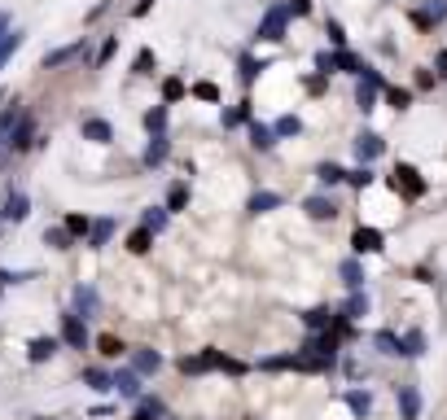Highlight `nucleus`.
I'll use <instances>...</instances> for the list:
<instances>
[{"mask_svg":"<svg viewBox=\"0 0 447 420\" xmlns=\"http://www.w3.org/2000/svg\"><path fill=\"white\" fill-rule=\"evenodd\" d=\"M97 346H101V355H105V359H114V355H123V350H127V346H123V341H119L114 333H105V337H97Z\"/></svg>","mask_w":447,"mask_h":420,"instance_id":"nucleus-30","label":"nucleus"},{"mask_svg":"<svg viewBox=\"0 0 447 420\" xmlns=\"http://www.w3.org/2000/svg\"><path fill=\"white\" fill-rule=\"evenodd\" d=\"M404 341V359H416V355H426V333H408V337H399Z\"/></svg>","mask_w":447,"mask_h":420,"instance_id":"nucleus-26","label":"nucleus"},{"mask_svg":"<svg viewBox=\"0 0 447 420\" xmlns=\"http://www.w3.org/2000/svg\"><path fill=\"white\" fill-rule=\"evenodd\" d=\"M145 127H149V136H163V127H167V110H163V105L145 114Z\"/></svg>","mask_w":447,"mask_h":420,"instance_id":"nucleus-31","label":"nucleus"},{"mask_svg":"<svg viewBox=\"0 0 447 420\" xmlns=\"http://www.w3.org/2000/svg\"><path fill=\"white\" fill-rule=\"evenodd\" d=\"M386 101L394 105V110H408V105H412V96H408V92H399V88H386Z\"/></svg>","mask_w":447,"mask_h":420,"instance_id":"nucleus-36","label":"nucleus"},{"mask_svg":"<svg viewBox=\"0 0 447 420\" xmlns=\"http://www.w3.org/2000/svg\"><path fill=\"white\" fill-rule=\"evenodd\" d=\"M58 341H66V346H75V350H84V346H88V324L79 320L75 311H66V315H62V337H58Z\"/></svg>","mask_w":447,"mask_h":420,"instance_id":"nucleus-2","label":"nucleus"},{"mask_svg":"<svg viewBox=\"0 0 447 420\" xmlns=\"http://www.w3.org/2000/svg\"><path fill=\"white\" fill-rule=\"evenodd\" d=\"M167 153H171L167 136H154V140L145 145V158H141V162H145V167H163V162H167Z\"/></svg>","mask_w":447,"mask_h":420,"instance_id":"nucleus-14","label":"nucleus"},{"mask_svg":"<svg viewBox=\"0 0 447 420\" xmlns=\"http://www.w3.org/2000/svg\"><path fill=\"white\" fill-rule=\"evenodd\" d=\"M390 189H394V193L404 189L408 197H421V193H426V179H421L412 167H394V175H390Z\"/></svg>","mask_w":447,"mask_h":420,"instance_id":"nucleus-4","label":"nucleus"},{"mask_svg":"<svg viewBox=\"0 0 447 420\" xmlns=\"http://www.w3.org/2000/svg\"><path fill=\"white\" fill-rule=\"evenodd\" d=\"M5 31H9V13H5V9H0V35H5Z\"/></svg>","mask_w":447,"mask_h":420,"instance_id":"nucleus-46","label":"nucleus"},{"mask_svg":"<svg viewBox=\"0 0 447 420\" xmlns=\"http://www.w3.org/2000/svg\"><path fill=\"white\" fill-rule=\"evenodd\" d=\"M307 215H311V219H333L338 206H333L329 197H307Z\"/></svg>","mask_w":447,"mask_h":420,"instance_id":"nucleus-20","label":"nucleus"},{"mask_svg":"<svg viewBox=\"0 0 447 420\" xmlns=\"http://www.w3.org/2000/svg\"><path fill=\"white\" fill-rule=\"evenodd\" d=\"M88 228H92V223H88L84 215H70V219H66V232H70V236H88Z\"/></svg>","mask_w":447,"mask_h":420,"instance_id":"nucleus-35","label":"nucleus"},{"mask_svg":"<svg viewBox=\"0 0 447 420\" xmlns=\"http://www.w3.org/2000/svg\"><path fill=\"white\" fill-rule=\"evenodd\" d=\"M430 18H434V22L447 18V0H430Z\"/></svg>","mask_w":447,"mask_h":420,"instance_id":"nucleus-43","label":"nucleus"},{"mask_svg":"<svg viewBox=\"0 0 447 420\" xmlns=\"http://www.w3.org/2000/svg\"><path fill=\"white\" fill-rule=\"evenodd\" d=\"M58 346H62L58 337H31V346H26V359H31V363H44V359L58 355Z\"/></svg>","mask_w":447,"mask_h":420,"instance_id":"nucleus-11","label":"nucleus"},{"mask_svg":"<svg viewBox=\"0 0 447 420\" xmlns=\"http://www.w3.org/2000/svg\"><path fill=\"white\" fill-rule=\"evenodd\" d=\"M184 201H189V184H171V193H167V206H163V210H184Z\"/></svg>","mask_w":447,"mask_h":420,"instance_id":"nucleus-29","label":"nucleus"},{"mask_svg":"<svg viewBox=\"0 0 447 420\" xmlns=\"http://www.w3.org/2000/svg\"><path fill=\"white\" fill-rule=\"evenodd\" d=\"M399 416H404V420H416V416H421V394H416V385H399Z\"/></svg>","mask_w":447,"mask_h":420,"instance_id":"nucleus-13","label":"nucleus"},{"mask_svg":"<svg viewBox=\"0 0 447 420\" xmlns=\"http://www.w3.org/2000/svg\"><path fill=\"white\" fill-rule=\"evenodd\" d=\"M141 228H149V232H163V228H167V210H163V206H149L145 215H141Z\"/></svg>","mask_w":447,"mask_h":420,"instance_id":"nucleus-24","label":"nucleus"},{"mask_svg":"<svg viewBox=\"0 0 447 420\" xmlns=\"http://www.w3.org/2000/svg\"><path fill=\"white\" fill-rule=\"evenodd\" d=\"M285 9H289V13H307L311 5H307V0H294V5H285Z\"/></svg>","mask_w":447,"mask_h":420,"instance_id":"nucleus-45","label":"nucleus"},{"mask_svg":"<svg viewBox=\"0 0 447 420\" xmlns=\"http://www.w3.org/2000/svg\"><path fill=\"white\" fill-rule=\"evenodd\" d=\"M40 420H44V416H40Z\"/></svg>","mask_w":447,"mask_h":420,"instance_id":"nucleus-48","label":"nucleus"},{"mask_svg":"<svg viewBox=\"0 0 447 420\" xmlns=\"http://www.w3.org/2000/svg\"><path fill=\"white\" fill-rule=\"evenodd\" d=\"M84 385H88V389H110V372H101V368H88V372H84Z\"/></svg>","mask_w":447,"mask_h":420,"instance_id":"nucleus-33","label":"nucleus"},{"mask_svg":"<svg viewBox=\"0 0 447 420\" xmlns=\"http://www.w3.org/2000/svg\"><path fill=\"white\" fill-rule=\"evenodd\" d=\"M329 40H333L338 48H342V44H347V35H342V26H338V22H329Z\"/></svg>","mask_w":447,"mask_h":420,"instance_id":"nucleus-44","label":"nucleus"},{"mask_svg":"<svg viewBox=\"0 0 447 420\" xmlns=\"http://www.w3.org/2000/svg\"><path fill=\"white\" fill-rule=\"evenodd\" d=\"M31 136H36V118H31V114H22V118L14 123V131H9V145H5V149L26 153V149H31Z\"/></svg>","mask_w":447,"mask_h":420,"instance_id":"nucleus-5","label":"nucleus"},{"mask_svg":"<svg viewBox=\"0 0 447 420\" xmlns=\"http://www.w3.org/2000/svg\"><path fill=\"white\" fill-rule=\"evenodd\" d=\"M79 131H84V140H92V145H110L114 140V127L105 123V118H84V127H79Z\"/></svg>","mask_w":447,"mask_h":420,"instance_id":"nucleus-9","label":"nucleus"},{"mask_svg":"<svg viewBox=\"0 0 447 420\" xmlns=\"http://www.w3.org/2000/svg\"><path fill=\"white\" fill-rule=\"evenodd\" d=\"M163 96H167V101H180V96H184V84H180V79H167V84H163Z\"/></svg>","mask_w":447,"mask_h":420,"instance_id":"nucleus-40","label":"nucleus"},{"mask_svg":"<svg viewBox=\"0 0 447 420\" xmlns=\"http://www.w3.org/2000/svg\"><path fill=\"white\" fill-rule=\"evenodd\" d=\"M285 22H289V9L285 5H272L259 22V40H285Z\"/></svg>","mask_w":447,"mask_h":420,"instance_id":"nucleus-1","label":"nucleus"},{"mask_svg":"<svg viewBox=\"0 0 447 420\" xmlns=\"http://www.w3.org/2000/svg\"><path fill=\"white\" fill-rule=\"evenodd\" d=\"M338 272H342V280H347V289H351V294H355V289L364 284V267H360V262H355V258H347V262H342V267H338Z\"/></svg>","mask_w":447,"mask_h":420,"instance_id":"nucleus-22","label":"nucleus"},{"mask_svg":"<svg viewBox=\"0 0 447 420\" xmlns=\"http://www.w3.org/2000/svg\"><path fill=\"white\" fill-rule=\"evenodd\" d=\"M316 175H321V184H342V179H347V171L333 167V162H321V171H316Z\"/></svg>","mask_w":447,"mask_h":420,"instance_id":"nucleus-34","label":"nucleus"},{"mask_svg":"<svg viewBox=\"0 0 447 420\" xmlns=\"http://www.w3.org/2000/svg\"><path fill=\"white\" fill-rule=\"evenodd\" d=\"M438 74H447V52H438Z\"/></svg>","mask_w":447,"mask_h":420,"instance_id":"nucleus-47","label":"nucleus"},{"mask_svg":"<svg viewBox=\"0 0 447 420\" xmlns=\"http://www.w3.org/2000/svg\"><path fill=\"white\" fill-rule=\"evenodd\" d=\"M347 179L355 184V189H364V184H368V179H373V171H368V167H360V171H351Z\"/></svg>","mask_w":447,"mask_h":420,"instance_id":"nucleus-42","label":"nucleus"},{"mask_svg":"<svg viewBox=\"0 0 447 420\" xmlns=\"http://www.w3.org/2000/svg\"><path fill=\"white\" fill-rule=\"evenodd\" d=\"M0 215H5L9 223H22L26 215H31V197H26L22 189H14V193L5 197V210H0Z\"/></svg>","mask_w":447,"mask_h":420,"instance_id":"nucleus-6","label":"nucleus"},{"mask_svg":"<svg viewBox=\"0 0 447 420\" xmlns=\"http://www.w3.org/2000/svg\"><path fill=\"white\" fill-rule=\"evenodd\" d=\"M382 149H386V145H382V136H377V131H360V136H355V158H360L364 167L373 162V158H377Z\"/></svg>","mask_w":447,"mask_h":420,"instance_id":"nucleus-8","label":"nucleus"},{"mask_svg":"<svg viewBox=\"0 0 447 420\" xmlns=\"http://www.w3.org/2000/svg\"><path fill=\"white\" fill-rule=\"evenodd\" d=\"M149 245H154V232L149 228H136V232L127 236V250L131 254H149Z\"/></svg>","mask_w":447,"mask_h":420,"instance_id":"nucleus-25","label":"nucleus"},{"mask_svg":"<svg viewBox=\"0 0 447 420\" xmlns=\"http://www.w3.org/2000/svg\"><path fill=\"white\" fill-rule=\"evenodd\" d=\"M281 206V193H254L250 197V215H268V210Z\"/></svg>","mask_w":447,"mask_h":420,"instance_id":"nucleus-21","label":"nucleus"},{"mask_svg":"<svg viewBox=\"0 0 447 420\" xmlns=\"http://www.w3.org/2000/svg\"><path fill=\"white\" fill-rule=\"evenodd\" d=\"M44 245H48V250H70V232H66V228H48V232H44Z\"/></svg>","mask_w":447,"mask_h":420,"instance_id":"nucleus-28","label":"nucleus"},{"mask_svg":"<svg viewBox=\"0 0 447 420\" xmlns=\"http://www.w3.org/2000/svg\"><path fill=\"white\" fill-rule=\"evenodd\" d=\"M368 311V298L360 294V289H355V294L347 298V306H342V315H338V320H360V315Z\"/></svg>","mask_w":447,"mask_h":420,"instance_id":"nucleus-23","label":"nucleus"},{"mask_svg":"<svg viewBox=\"0 0 447 420\" xmlns=\"http://www.w3.org/2000/svg\"><path fill=\"white\" fill-rule=\"evenodd\" d=\"M250 145H254V149H272V145H276V136H272V127H263V123H254V127H250Z\"/></svg>","mask_w":447,"mask_h":420,"instance_id":"nucleus-27","label":"nucleus"},{"mask_svg":"<svg viewBox=\"0 0 447 420\" xmlns=\"http://www.w3.org/2000/svg\"><path fill=\"white\" fill-rule=\"evenodd\" d=\"M347 407L364 420L368 411H373V394H368V389H347Z\"/></svg>","mask_w":447,"mask_h":420,"instance_id":"nucleus-18","label":"nucleus"},{"mask_svg":"<svg viewBox=\"0 0 447 420\" xmlns=\"http://www.w3.org/2000/svg\"><path fill=\"white\" fill-rule=\"evenodd\" d=\"M351 245H355V254H377L382 250V232L377 228H355Z\"/></svg>","mask_w":447,"mask_h":420,"instance_id":"nucleus-12","label":"nucleus"},{"mask_svg":"<svg viewBox=\"0 0 447 420\" xmlns=\"http://www.w3.org/2000/svg\"><path fill=\"white\" fill-rule=\"evenodd\" d=\"M373 346H377L382 355H390V359H394V355H404V341H399V337H394L390 328H382V333L373 337Z\"/></svg>","mask_w":447,"mask_h":420,"instance_id":"nucleus-19","label":"nucleus"},{"mask_svg":"<svg viewBox=\"0 0 447 420\" xmlns=\"http://www.w3.org/2000/svg\"><path fill=\"white\" fill-rule=\"evenodd\" d=\"M303 131V123L294 118V114H285V118H276V127H272V136H298Z\"/></svg>","mask_w":447,"mask_h":420,"instance_id":"nucleus-32","label":"nucleus"},{"mask_svg":"<svg viewBox=\"0 0 447 420\" xmlns=\"http://www.w3.org/2000/svg\"><path fill=\"white\" fill-rule=\"evenodd\" d=\"M242 118H250V105H237V110H228V114H224V127H237Z\"/></svg>","mask_w":447,"mask_h":420,"instance_id":"nucleus-39","label":"nucleus"},{"mask_svg":"<svg viewBox=\"0 0 447 420\" xmlns=\"http://www.w3.org/2000/svg\"><path fill=\"white\" fill-rule=\"evenodd\" d=\"M110 389H119L123 399H141V377L131 372V368H123V372L110 377Z\"/></svg>","mask_w":447,"mask_h":420,"instance_id":"nucleus-10","label":"nucleus"},{"mask_svg":"<svg viewBox=\"0 0 447 420\" xmlns=\"http://www.w3.org/2000/svg\"><path fill=\"white\" fill-rule=\"evenodd\" d=\"M193 96H202V101H220V88H215V84H198Z\"/></svg>","mask_w":447,"mask_h":420,"instance_id":"nucleus-41","label":"nucleus"},{"mask_svg":"<svg viewBox=\"0 0 447 420\" xmlns=\"http://www.w3.org/2000/svg\"><path fill=\"white\" fill-rule=\"evenodd\" d=\"M101 298H97V289L92 284H75V315L79 320H88V315H97Z\"/></svg>","mask_w":447,"mask_h":420,"instance_id":"nucleus-7","label":"nucleus"},{"mask_svg":"<svg viewBox=\"0 0 447 420\" xmlns=\"http://www.w3.org/2000/svg\"><path fill=\"white\" fill-rule=\"evenodd\" d=\"M79 52H84V40H75V44H66V48H53V52H44V70H53V66H62V62L79 57Z\"/></svg>","mask_w":447,"mask_h":420,"instance_id":"nucleus-15","label":"nucleus"},{"mask_svg":"<svg viewBox=\"0 0 447 420\" xmlns=\"http://www.w3.org/2000/svg\"><path fill=\"white\" fill-rule=\"evenodd\" d=\"M136 74H154V52H149V48L136 52Z\"/></svg>","mask_w":447,"mask_h":420,"instance_id":"nucleus-38","label":"nucleus"},{"mask_svg":"<svg viewBox=\"0 0 447 420\" xmlns=\"http://www.w3.org/2000/svg\"><path fill=\"white\" fill-rule=\"evenodd\" d=\"M158 368H163L158 350H131V372H158Z\"/></svg>","mask_w":447,"mask_h":420,"instance_id":"nucleus-16","label":"nucleus"},{"mask_svg":"<svg viewBox=\"0 0 447 420\" xmlns=\"http://www.w3.org/2000/svg\"><path fill=\"white\" fill-rule=\"evenodd\" d=\"M377 88H382V79H377V70H360V88H355V101H360V110L368 114L373 110V101H377Z\"/></svg>","mask_w":447,"mask_h":420,"instance_id":"nucleus-3","label":"nucleus"},{"mask_svg":"<svg viewBox=\"0 0 447 420\" xmlns=\"http://www.w3.org/2000/svg\"><path fill=\"white\" fill-rule=\"evenodd\" d=\"M110 236H114V219H97V223L88 228V245H92V250H101L105 241H110Z\"/></svg>","mask_w":447,"mask_h":420,"instance_id":"nucleus-17","label":"nucleus"},{"mask_svg":"<svg viewBox=\"0 0 447 420\" xmlns=\"http://www.w3.org/2000/svg\"><path fill=\"white\" fill-rule=\"evenodd\" d=\"M303 320H307V328H325V324L333 320V315H329V311H307Z\"/></svg>","mask_w":447,"mask_h":420,"instance_id":"nucleus-37","label":"nucleus"}]
</instances>
